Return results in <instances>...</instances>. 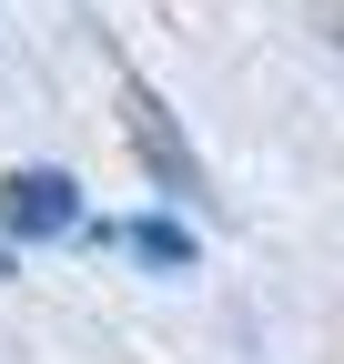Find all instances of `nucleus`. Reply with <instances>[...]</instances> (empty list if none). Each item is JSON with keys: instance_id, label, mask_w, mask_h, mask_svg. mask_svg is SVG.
Listing matches in <instances>:
<instances>
[{"instance_id": "obj_1", "label": "nucleus", "mask_w": 344, "mask_h": 364, "mask_svg": "<svg viewBox=\"0 0 344 364\" xmlns=\"http://www.w3.org/2000/svg\"><path fill=\"white\" fill-rule=\"evenodd\" d=\"M0 213H11V233H71V223H81V193H71V172H11Z\"/></svg>"}, {"instance_id": "obj_2", "label": "nucleus", "mask_w": 344, "mask_h": 364, "mask_svg": "<svg viewBox=\"0 0 344 364\" xmlns=\"http://www.w3.org/2000/svg\"><path fill=\"white\" fill-rule=\"evenodd\" d=\"M122 122H132V142L152 152V172L172 182V193H193V182H203V172H193V152H183V142H172V132H162V102H152L142 81H122Z\"/></svg>"}, {"instance_id": "obj_3", "label": "nucleus", "mask_w": 344, "mask_h": 364, "mask_svg": "<svg viewBox=\"0 0 344 364\" xmlns=\"http://www.w3.org/2000/svg\"><path fill=\"white\" fill-rule=\"evenodd\" d=\"M132 253H152V263H193V233H183V223H132Z\"/></svg>"}]
</instances>
